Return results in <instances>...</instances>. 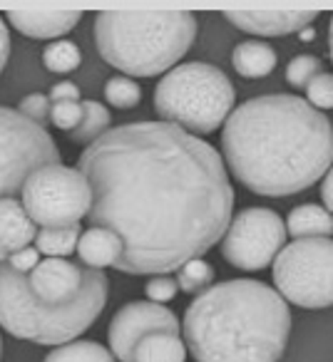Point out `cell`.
<instances>
[{"label": "cell", "mask_w": 333, "mask_h": 362, "mask_svg": "<svg viewBox=\"0 0 333 362\" xmlns=\"http://www.w3.org/2000/svg\"><path fill=\"white\" fill-rule=\"evenodd\" d=\"M90 221L122 241L112 268L162 276L202 258L227 233L234 189L222 154L169 122L112 127L77 156Z\"/></svg>", "instance_id": "6da1fadb"}, {"label": "cell", "mask_w": 333, "mask_h": 362, "mask_svg": "<svg viewBox=\"0 0 333 362\" xmlns=\"http://www.w3.org/2000/svg\"><path fill=\"white\" fill-rule=\"evenodd\" d=\"M229 171L259 197H291L333 166V127L296 95H261L229 115L222 129Z\"/></svg>", "instance_id": "7a4b0ae2"}, {"label": "cell", "mask_w": 333, "mask_h": 362, "mask_svg": "<svg viewBox=\"0 0 333 362\" xmlns=\"http://www.w3.org/2000/svg\"><path fill=\"white\" fill-rule=\"evenodd\" d=\"M110 281L67 258H40L33 271L0 261V325L35 345H65L105 310Z\"/></svg>", "instance_id": "3957f363"}, {"label": "cell", "mask_w": 333, "mask_h": 362, "mask_svg": "<svg viewBox=\"0 0 333 362\" xmlns=\"http://www.w3.org/2000/svg\"><path fill=\"white\" fill-rule=\"evenodd\" d=\"M182 332L197 362H278L291 335V313L266 283L234 278L189 303Z\"/></svg>", "instance_id": "277c9868"}, {"label": "cell", "mask_w": 333, "mask_h": 362, "mask_svg": "<svg viewBox=\"0 0 333 362\" xmlns=\"http://www.w3.org/2000/svg\"><path fill=\"white\" fill-rule=\"evenodd\" d=\"M197 37L189 11H102L95 42L102 60L127 77H154L174 67Z\"/></svg>", "instance_id": "5b68a950"}, {"label": "cell", "mask_w": 333, "mask_h": 362, "mask_svg": "<svg viewBox=\"0 0 333 362\" xmlns=\"http://www.w3.org/2000/svg\"><path fill=\"white\" fill-rule=\"evenodd\" d=\"M234 85L209 62H187L166 72L154 90V112L162 122L189 134H212L229 119Z\"/></svg>", "instance_id": "8992f818"}, {"label": "cell", "mask_w": 333, "mask_h": 362, "mask_svg": "<svg viewBox=\"0 0 333 362\" xmlns=\"http://www.w3.org/2000/svg\"><path fill=\"white\" fill-rule=\"evenodd\" d=\"M278 296L298 308L333 305V238H296L273 258Z\"/></svg>", "instance_id": "52a82bcc"}, {"label": "cell", "mask_w": 333, "mask_h": 362, "mask_svg": "<svg viewBox=\"0 0 333 362\" xmlns=\"http://www.w3.org/2000/svg\"><path fill=\"white\" fill-rule=\"evenodd\" d=\"M21 202L28 216L40 228L80 223L90 214L92 189L80 169L65 164L40 166L23 184Z\"/></svg>", "instance_id": "ba28073f"}, {"label": "cell", "mask_w": 333, "mask_h": 362, "mask_svg": "<svg viewBox=\"0 0 333 362\" xmlns=\"http://www.w3.org/2000/svg\"><path fill=\"white\" fill-rule=\"evenodd\" d=\"M50 164H60V149L50 132L18 110L0 107V199H18L28 176Z\"/></svg>", "instance_id": "9c48e42d"}, {"label": "cell", "mask_w": 333, "mask_h": 362, "mask_svg": "<svg viewBox=\"0 0 333 362\" xmlns=\"http://www.w3.org/2000/svg\"><path fill=\"white\" fill-rule=\"evenodd\" d=\"M222 256L239 271H261L286 243V223L271 209H244L229 223L222 241Z\"/></svg>", "instance_id": "30bf717a"}, {"label": "cell", "mask_w": 333, "mask_h": 362, "mask_svg": "<svg viewBox=\"0 0 333 362\" xmlns=\"http://www.w3.org/2000/svg\"><path fill=\"white\" fill-rule=\"evenodd\" d=\"M152 332H169L179 335L177 315L166 310L162 303L152 300H132L115 313L110 322V352L117 362H135V350Z\"/></svg>", "instance_id": "8fae6325"}, {"label": "cell", "mask_w": 333, "mask_h": 362, "mask_svg": "<svg viewBox=\"0 0 333 362\" xmlns=\"http://www.w3.org/2000/svg\"><path fill=\"white\" fill-rule=\"evenodd\" d=\"M224 18L244 33L276 37L311 28V23L318 18V11H227Z\"/></svg>", "instance_id": "7c38bea8"}, {"label": "cell", "mask_w": 333, "mask_h": 362, "mask_svg": "<svg viewBox=\"0 0 333 362\" xmlns=\"http://www.w3.org/2000/svg\"><path fill=\"white\" fill-rule=\"evenodd\" d=\"M38 226L28 216L23 202L16 197L0 199V261H8L18 251L35 243Z\"/></svg>", "instance_id": "4fadbf2b"}, {"label": "cell", "mask_w": 333, "mask_h": 362, "mask_svg": "<svg viewBox=\"0 0 333 362\" xmlns=\"http://www.w3.org/2000/svg\"><path fill=\"white\" fill-rule=\"evenodd\" d=\"M80 11H11L6 21L21 35L50 40V37L67 35L80 23Z\"/></svg>", "instance_id": "5bb4252c"}, {"label": "cell", "mask_w": 333, "mask_h": 362, "mask_svg": "<svg viewBox=\"0 0 333 362\" xmlns=\"http://www.w3.org/2000/svg\"><path fill=\"white\" fill-rule=\"evenodd\" d=\"M77 256H80V263H85L87 268L100 271L105 266H115L122 258V241L110 228L92 226L77 241Z\"/></svg>", "instance_id": "9a60e30c"}, {"label": "cell", "mask_w": 333, "mask_h": 362, "mask_svg": "<svg viewBox=\"0 0 333 362\" xmlns=\"http://www.w3.org/2000/svg\"><path fill=\"white\" fill-rule=\"evenodd\" d=\"M276 50L261 40H244L232 52L234 70L242 77H249V80L271 75L273 67H276Z\"/></svg>", "instance_id": "2e32d148"}, {"label": "cell", "mask_w": 333, "mask_h": 362, "mask_svg": "<svg viewBox=\"0 0 333 362\" xmlns=\"http://www.w3.org/2000/svg\"><path fill=\"white\" fill-rule=\"evenodd\" d=\"M286 231L293 238H316V236H333V216L326 206L318 204H303L296 206L286 218Z\"/></svg>", "instance_id": "e0dca14e"}, {"label": "cell", "mask_w": 333, "mask_h": 362, "mask_svg": "<svg viewBox=\"0 0 333 362\" xmlns=\"http://www.w3.org/2000/svg\"><path fill=\"white\" fill-rule=\"evenodd\" d=\"M187 345L179 335L169 332H152L137 345L135 362H184Z\"/></svg>", "instance_id": "ac0fdd59"}, {"label": "cell", "mask_w": 333, "mask_h": 362, "mask_svg": "<svg viewBox=\"0 0 333 362\" xmlns=\"http://www.w3.org/2000/svg\"><path fill=\"white\" fill-rule=\"evenodd\" d=\"M82 236L80 223L57 228H40L35 236V248L45 258H67L72 251H77V241Z\"/></svg>", "instance_id": "d6986e66"}, {"label": "cell", "mask_w": 333, "mask_h": 362, "mask_svg": "<svg viewBox=\"0 0 333 362\" xmlns=\"http://www.w3.org/2000/svg\"><path fill=\"white\" fill-rule=\"evenodd\" d=\"M110 122H112V117L105 105H100V102H95V100H85L82 102L80 124H77L67 136H70V141H75V144L90 146L92 141L100 139L105 132H110Z\"/></svg>", "instance_id": "ffe728a7"}, {"label": "cell", "mask_w": 333, "mask_h": 362, "mask_svg": "<svg viewBox=\"0 0 333 362\" xmlns=\"http://www.w3.org/2000/svg\"><path fill=\"white\" fill-rule=\"evenodd\" d=\"M43 362H117L105 345L95 340H75L55 347Z\"/></svg>", "instance_id": "44dd1931"}, {"label": "cell", "mask_w": 333, "mask_h": 362, "mask_svg": "<svg viewBox=\"0 0 333 362\" xmlns=\"http://www.w3.org/2000/svg\"><path fill=\"white\" fill-rule=\"evenodd\" d=\"M82 62L80 47L72 40H55L43 50V65L47 67L55 75H67V72H75Z\"/></svg>", "instance_id": "7402d4cb"}, {"label": "cell", "mask_w": 333, "mask_h": 362, "mask_svg": "<svg viewBox=\"0 0 333 362\" xmlns=\"http://www.w3.org/2000/svg\"><path fill=\"white\" fill-rule=\"evenodd\" d=\"M177 286L182 288L184 293H204L209 286L214 283V268L209 266L202 258H194V261L184 263L182 268H177Z\"/></svg>", "instance_id": "603a6c76"}, {"label": "cell", "mask_w": 333, "mask_h": 362, "mask_svg": "<svg viewBox=\"0 0 333 362\" xmlns=\"http://www.w3.org/2000/svg\"><path fill=\"white\" fill-rule=\"evenodd\" d=\"M105 97L112 107H117V110H132V107L140 105L142 90L132 77L115 75L105 82Z\"/></svg>", "instance_id": "cb8c5ba5"}, {"label": "cell", "mask_w": 333, "mask_h": 362, "mask_svg": "<svg viewBox=\"0 0 333 362\" xmlns=\"http://www.w3.org/2000/svg\"><path fill=\"white\" fill-rule=\"evenodd\" d=\"M323 72L321 57L316 55H296L286 67V82L296 90H306V85L316 75Z\"/></svg>", "instance_id": "d4e9b609"}, {"label": "cell", "mask_w": 333, "mask_h": 362, "mask_svg": "<svg viewBox=\"0 0 333 362\" xmlns=\"http://www.w3.org/2000/svg\"><path fill=\"white\" fill-rule=\"evenodd\" d=\"M82 119V102L75 100H60L50 102V124L70 134Z\"/></svg>", "instance_id": "484cf974"}, {"label": "cell", "mask_w": 333, "mask_h": 362, "mask_svg": "<svg viewBox=\"0 0 333 362\" xmlns=\"http://www.w3.org/2000/svg\"><path fill=\"white\" fill-rule=\"evenodd\" d=\"M306 102L316 110H333V75L321 72L306 85Z\"/></svg>", "instance_id": "4316f807"}, {"label": "cell", "mask_w": 333, "mask_h": 362, "mask_svg": "<svg viewBox=\"0 0 333 362\" xmlns=\"http://www.w3.org/2000/svg\"><path fill=\"white\" fill-rule=\"evenodd\" d=\"M18 112H21L23 117H28L30 122H35V124L47 129V122H50V100H47V95L33 92V95L23 97L21 105H18Z\"/></svg>", "instance_id": "83f0119b"}, {"label": "cell", "mask_w": 333, "mask_h": 362, "mask_svg": "<svg viewBox=\"0 0 333 362\" xmlns=\"http://www.w3.org/2000/svg\"><path fill=\"white\" fill-rule=\"evenodd\" d=\"M179 286L174 278H169L166 273H162V276H154L152 281H147L145 286V293H147V300L152 303H166L172 300L174 296H177Z\"/></svg>", "instance_id": "f1b7e54d"}, {"label": "cell", "mask_w": 333, "mask_h": 362, "mask_svg": "<svg viewBox=\"0 0 333 362\" xmlns=\"http://www.w3.org/2000/svg\"><path fill=\"white\" fill-rule=\"evenodd\" d=\"M8 263H11L16 271L28 273V271H33L38 263H40V251H38V248H33V246H28V248H23V251H18L16 256L8 258Z\"/></svg>", "instance_id": "f546056e"}, {"label": "cell", "mask_w": 333, "mask_h": 362, "mask_svg": "<svg viewBox=\"0 0 333 362\" xmlns=\"http://www.w3.org/2000/svg\"><path fill=\"white\" fill-rule=\"evenodd\" d=\"M47 100L50 102H60V100L80 102V90H77V85H72V82H57V85H52Z\"/></svg>", "instance_id": "4dcf8cb0"}, {"label": "cell", "mask_w": 333, "mask_h": 362, "mask_svg": "<svg viewBox=\"0 0 333 362\" xmlns=\"http://www.w3.org/2000/svg\"><path fill=\"white\" fill-rule=\"evenodd\" d=\"M8 57H11V33H8L6 18L0 16V72L8 65Z\"/></svg>", "instance_id": "1f68e13d"}, {"label": "cell", "mask_w": 333, "mask_h": 362, "mask_svg": "<svg viewBox=\"0 0 333 362\" xmlns=\"http://www.w3.org/2000/svg\"><path fill=\"white\" fill-rule=\"evenodd\" d=\"M321 199H323V204H326V211L333 216V166L328 169L326 179H323V184H321Z\"/></svg>", "instance_id": "d6a6232c"}, {"label": "cell", "mask_w": 333, "mask_h": 362, "mask_svg": "<svg viewBox=\"0 0 333 362\" xmlns=\"http://www.w3.org/2000/svg\"><path fill=\"white\" fill-rule=\"evenodd\" d=\"M298 37H301V40H313V37H316V30H313V28H303V30L298 33Z\"/></svg>", "instance_id": "836d02e7"}, {"label": "cell", "mask_w": 333, "mask_h": 362, "mask_svg": "<svg viewBox=\"0 0 333 362\" xmlns=\"http://www.w3.org/2000/svg\"><path fill=\"white\" fill-rule=\"evenodd\" d=\"M328 47H331V60H333V16H331V28H328Z\"/></svg>", "instance_id": "e575fe53"}, {"label": "cell", "mask_w": 333, "mask_h": 362, "mask_svg": "<svg viewBox=\"0 0 333 362\" xmlns=\"http://www.w3.org/2000/svg\"><path fill=\"white\" fill-rule=\"evenodd\" d=\"M0 355H3V340H0Z\"/></svg>", "instance_id": "d590c367"}]
</instances>
